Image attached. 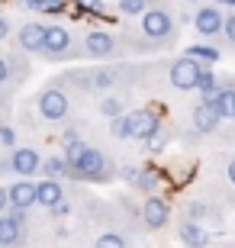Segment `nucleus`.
I'll return each instance as SVG.
<instances>
[{
    "instance_id": "f257e3e1",
    "label": "nucleus",
    "mask_w": 235,
    "mask_h": 248,
    "mask_svg": "<svg viewBox=\"0 0 235 248\" xmlns=\"http://www.w3.org/2000/svg\"><path fill=\"white\" fill-rule=\"evenodd\" d=\"M142 36L152 46H171L177 36V23H174V10L168 3H152L142 13Z\"/></svg>"
},
{
    "instance_id": "f03ea898",
    "label": "nucleus",
    "mask_w": 235,
    "mask_h": 248,
    "mask_svg": "<svg viewBox=\"0 0 235 248\" xmlns=\"http://www.w3.org/2000/svg\"><path fill=\"white\" fill-rule=\"evenodd\" d=\"M116 174L113 171V161H110L100 148H84V155L78 158V165L71 168V177H78V181H94V184H103V181H110V177Z\"/></svg>"
},
{
    "instance_id": "7ed1b4c3",
    "label": "nucleus",
    "mask_w": 235,
    "mask_h": 248,
    "mask_svg": "<svg viewBox=\"0 0 235 248\" xmlns=\"http://www.w3.org/2000/svg\"><path fill=\"white\" fill-rule=\"evenodd\" d=\"M39 55L52 58V62H68V58L81 55V48L74 46V36L64 26H46V42H42Z\"/></svg>"
},
{
    "instance_id": "20e7f679",
    "label": "nucleus",
    "mask_w": 235,
    "mask_h": 248,
    "mask_svg": "<svg viewBox=\"0 0 235 248\" xmlns=\"http://www.w3.org/2000/svg\"><path fill=\"white\" fill-rule=\"evenodd\" d=\"M36 107H39V116L48 123H62L68 120V113H71V100H68V93L62 87H46V91H39L36 97Z\"/></svg>"
},
{
    "instance_id": "39448f33",
    "label": "nucleus",
    "mask_w": 235,
    "mask_h": 248,
    "mask_svg": "<svg viewBox=\"0 0 235 248\" xmlns=\"http://www.w3.org/2000/svg\"><path fill=\"white\" fill-rule=\"evenodd\" d=\"M81 55H87V58H119L123 55L119 36H113V32H107V29H91V32L84 36Z\"/></svg>"
},
{
    "instance_id": "423d86ee",
    "label": "nucleus",
    "mask_w": 235,
    "mask_h": 248,
    "mask_svg": "<svg viewBox=\"0 0 235 248\" xmlns=\"http://www.w3.org/2000/svg\"><path fill=\"white\" fill-rule=\"evenodd\" d=\"M123 123H126V139H139V142H145L161 126V120H158V113L152 107H136V110L123 113Z\"/></svg>"
},
{
    "instance_id": "0eeeda50",
    "label": "nucleus",
    "mask_w": 235,
    "mask_h": 248,
    "mask_svg": "<svg viewBox=\"0 0 235 248\" xmlns=\"http://www.w3.org/2000/svg\"><path fill=\"white\" fill-rule=\"evenodd\" d=\"M23 242H26V213H0V248H19Z\"/></svg>"
},
{
    "instance_id": "6e6552de",
    "label": "nucleus",
    "mask_w": 235,
    "mask_h": 248,
    "mask_svg": "<svg viewBox=\"0 0 235 248\" xmlns=\"http://www.w3.org/2000/svg\"><path fill=\"white\" fill-rule=\"evenodd\" d=\"M39 165H42V155H39L36 148H29V145L13 148L10 158H7V171H13L19 181H29V177L39 171Z\"/></svg>"
},
{
    "instance_id": "1a4fd4ad",
    "label": "nucleus",
    "mask_w": 235,
    "mask_h": 248,
    "mask_svg": "<svg viewBox=\"0 0 235 248\" xmlns=\"http://www.w3.org/2000/svg\"><path fill=\"white\" fill-rule=\"evenodd\" d=\"M203 74V64L193 62V58H174L171 62V84L177 91H197V81Z\"/></svg>"
},
{
    "instance_id": "9d476101",
    "label": "nucleus",
    "mask_w": 235,
    "mask_h": 248,
    "mask_svg": "<svg viewBox=\"0 0 235 248\" xmlns=\"http://www.w3.org/2000/svg\"><path fill=\"white\" fill-rule=\"evenodd\" d=\"M222 23H226V10L216 3H206L193 13V26L200 36H222Z\"/></svg>"
},
{
    "instance_id": "9b49d317",
    "label": "nucleus",
    "mask_w": 235,
    "mask_h": 248,
    "mask_svg": "<svg viewBox=\"0 0 235 248\" xmlns=\"http://www.w3.org/2000/svg\"><path fill=\"white\" fill-rule=\"evenodd\" d=\"M168 219H171V206H168L161 197H148V200L142 203V222L148 229H164Z\"/></svg>"
},
{
    "instance_id": "f8f14e48",
    "label": "nucleus",
    "mask_w": 235,
    "mask_h": 248,
    "mask_svg": "<svg viewBox=\"0 0 235 248\" xmlns=\"http://www.w3.org/2000/svg\"><path fill=\"white\" fill-rule=\"evenodd\" d=\"M7 206L10 210H23L36 206V184L32 181H16V184L7 187Z\"/></svg>"
},
{
    "instance_id": "ddd939ff",
    "label": "nucleus",
    "mask_w": 235,
    "mask_h": 248,
    "mask_svg": "<svg viewBox=\"0 0 235 248\" xmlns=\"http://www.w3.org/2000/svg\"><path fill=\"white\" fill-rule=\"evenodd\" d=\"M177 239H181L184 248H209V242H213V235H209L200 222H190L184 219L181 226H177Z\"/></svg>"
},
{
    "instance_id": "4468645a",
    "label": "nucleus",
    "mask_w": 235,
    "mask_h": 248,
    "mask_svg": "<svg viewBox=\"0 0 235 248\" xmlns=\"http://www.w3.org/2000/svg\"><path fill=\"white\" fill-rule=\"evenodd\" d=\"M206 107L219 116V123L222 120H235V87H219L216 97H209Z\"/></svg>"
},
{
    "instance_id": "2eb2a0df",
    "label": "nucleus",
    "mask_w": 235,
    "mask_h": 248,
    "mask_svg": "<svg viewBox=\"0 0 235 248\" xmlns=\"http://www.w3.org/2000/svg\"><path fill=\"white\" fill-rule=\"evenodd\" d=\"M42 42H46V26H42V23H26V26H19L16 46L23 48V52H42Z\"/></svg>"
},
{
    "instance_id": "dca6fc26",
    "label": "nucleus",
    "mask_w": 235,
    "mask_h": 248,
    "mask_svg": "<svg viewBox=\"0 0 235 248\" xmlns=\"http://www.w3.org/2000/svg\"><path fill=\"white\" fill-rule=\"evenodd\" d=\"M62 200H64V187H62V181H48V177H42V181L36 184V203H39V206L52 210V206H58Z\"/></svg>"
},
{
    "instance_id": "f3484780",
    "label": "nucleus",
    "mask_w": 235,
    "mask_h": 248,
    "mask_svg": "<svg viewBox=\"0 0 235 248\" xmlns=\"http://www.w3.org/2000/svg\"><path fill=\"white\" fill-rule=\"evenodd\" d=\"M190 123H193V132H200V136H209V132L219 129V116L209 110L206 103H197V107L190 110Z\"/></svg>"
},
{
    "instance_id": "a211bd4d",
    "label": "nucleus",
    "mask_w": 235,
    "mask_h": 248,
    "mask_svg": "<svg viewBox=\"0 0 235 248\" xmlns=\"http://www.w3.org/2000/svg\"><path fill=\"white\" fill-rule=\"evenodd\" d=\"M123 177H126L136 190H155V187H158V174H155L152 168H126Z\"/></svg>"
},
{
    "instance_id": "6ab92c4d",
    "label": "nucleus",
    "mask_w": 235,
    "mask_h": 248,
    "mask_svg": "<svg viewBox=\"0 0 235 248\" xmlns=\"http://www.w3.org/2000/svg\"><path fill=\"white\" fill-rule=\"evenodd\" d=\"M39 171L48 177V181H64V177H71V165L64 161L62 155H52V158H42V165Z\"/></svg>"
},
{
    "instance_id": "aec40b11",
    "label": "nucleus",
    "mask_w": 235,
    "mask_h": 248,
    "mask_svg": "<svg viewBox=\"0 0 235 248\" xmlns=\"http://www.w3.org/2000/svg\"><path fill=\"white\" fill-rule=\"evenodd\" d=\"M119 84V68H94L91 71V91H113Z\"/></svg>"
},
{
    "instance_id": "412c9836",
    "label": "nucleus",
    "mask_w": 235,
    "mask_h": 248,
    "mask_svg": "<svg viewBox=\"0 0 235 248\" xmlns=\"http://www.w3.org/2000/svg\"><path fill=\"white\" fill-rule=\"evenodd\" d=\"M100 113H103L107 120H116V116H123V113H126V100H123L119 93L103 97V100H100Z\"/></svg>"
},
{
    "instance_id": "4be33fe9",
    "label": "nucleus",
    "mask_w": 235,
    "mask_h": 248,
    "mask_svg": "<svg viewBox=\"0 0 235 248\" xmlns=\"http://www.w3.org/2000/svg\"><path fill=\"white\" fill-rule=\"evenodd\" d=\"M187 58H193V62H200V64H209V62H219V48H213V46H187Z\"/></svg>"
},
{
    "instance_id": "5701e85b",
    "label": "nucleus",
    "mask_w": 235,
    "mask_h": 248,
    "mask_svg": "<svg viewBox=\"0 0 235 248\" xmlns=\"http://www.w3.org/2000/svg\"><path fill=\"white\" fill-rule=\"evenodd\" d=\"M197 91L203 93V103H206L209 97H216V91H219V81H216V74L203 68V74H200V81H197Z\"/></svg>"
},
{
    "instance_id": "b1692460",
    "label": "nucleus",
    "mask_w": 235,
    "mask_h": 248,
    "mask_svg": "<svg viewBox=\"0 0 235 248\" xmlns=\"http://www.w3.org/2000/svg\"><path fill=\"white\" fill-rule=\"evenodd\" d=\"M168 142H171V132H168L164 126H158V129L152 132V136L145 139V145H148V152H161V148L168 145Z\"/></svg>"
},
{
    "instance_id": "393cba45",
    "label": "nucleus",
    "mask_w": 235,
    "mask_h": 248,
    "mask_svg": "<svg viewBox=\"0 0 235 248\" xmlns=\"http://www.w3.org/2000/svg\"><path fill=\"white\" fill-rule=\"evenodd\" d=\"M152 7V0H119V13L123 16H139Z\"/></svg>"
},
{
    "instance_id": "a878e982",
    "label": "nucleus",
    "mask_w": 235,
    "mask_h": 248,
    "mask_svg": "<svg viewBox=\"0 0 235 248\" xmlns=\"http://www.w3.org/2000/svg\"><path fill=\"white\" fill-rule=\"evenodd\" d=\"M184 213H187V219H190V222L213 219V210H209L206 203H197V200H193V203H187V210H184Z\"/></svg>"
},
{
    "instance_id": "bb28decb",
    "label": "nucleus",
    "mask_w": 235,
    "mask_h": 248,
    "mask_svg": "<svg viewBox=\"0 0 235 248\" xmlns=\"http://www.w3.org/2000/svg\"><path fill=\"white\" fill-rule=\"evenodd\" d=\"M94 248H126V239H123L119 232H103V235L94 242Z\"/></svg>"
},
{
    "instance_id": "cd10ccee",
    "label": "nucleus",
    "mask_w": 235,
    "mask_h": 248,
    "mask_svg": "<svg viewBox=\"0 0 235 248\" xmlns=\"http://www.w3.org/2000/svg\"><path fill=\"white\" fill-rule=\"evenodd\" d=\"M0 145L16 148V129L13 126H0Z\"/></svg>"
},
{
    "instance_id": "c85d7f7f",
    "label": "nucleus",
    "mask_w": 235,
    "mask_h": 248,
    "mask_svg": "<svg viewBox=\"0 0 235 248\" xmlns=\"http://www.w3.org/2000/svg\"><path fill=\"white\" fill-rule=\"evenodd\" d=\"M222 36H226L229 46L235 48V13H229V16H226V23H222Z\"/></svg>"
},
{
    "instance_id": "c756f323",
    "label": "nucleus",
    "mask_w": 235,
    "mask_h": 248,
    "mask_svg": "<svg viewBox=\"0 0 235 248\" xmlns=\"http://www.w3.org/2000/svg\"><path fill=\"white\" fill-rule=\"evenodd\" d=\"M62 10H64V0H42L39 13H62Z\"/></svg>"
},
{
    "instance_id": "7c9ffc66",
    "label": "nucleus",
    "mask_w": 235,
    "mask_h": 248,
    "mask_svg": "<svg viewBox=\"0 0 235 248\" xmlns=\"http://www.w3.org/2000/svg\"><path fill=\"white\" fill-rule=\"evenodd\" d=\"M110 132L116 139H126V123H123V116H116V120H110Z\"/></svg>"
},
{
    "instance_id": "2f4dec72",
    "label": "nucleus",
    "mask_w": 235,
    "mask_h": 248,
    "mask_svg": "<svg viewBox=\"0 0 235 248\" xmlns=\"http://www.w3.org/2000/svg\"><path fill=\"white\" fill-rule=\"evenodd\" d=\"M13 78V68H10V58H0V84H7Z\"/></svg>"
},
{
    "instance_id": "473e14b6",
    "label": "nucleus",
    "mask_w": 235,
    "mask_h": 248,
    "mask_svg": "<svg viewBox=\"0 0 235 248\" xmlns=\"http://www.w3.org/2000/svg\"><path fill=\"white\" fill-rule=\"evenodd\" d=\"M68 213H71V206H68V203H58V206H52V216H58V219H64V216H68Z\"/></svg>"
},
{
    "instance_id": "72a5a7b5",
    "label": "nucleus",
    "mask_w": 235,
    "mask_h": 248,
    "mask_svg": "<svg viewBox=\"0 0 235 248\" xmlns=\"http://www.w3.org/2000/svg\"><path fill=\"white\" fill-rule=\"evenodd\" d=\"M7 36H10V19H7V16H0V42H3Z\"/></svg>"
},
{
    "instance_id": "f704fd0d",
    "label": "nucleus",
    "mask_w": 235,
    "mask_h": 248,
    "mask_svg": "<svg viewBox=\"0 0 235 248\" xmlns=\"http://www.w3.org/2000/svg\"><path fill=\"white\" fill-rule=\"evenodd\" d=\"M19 7H26V10H42V0H19Z\"/></svg>"
},
{
    "instance_id": "c9c22d12",
    "label": "nucleus",
    "mask_w": 235,
    "mask_h": 248,
    "mask_svg": "<svg viewBox=\"0 0 235 248\" xmlns=\"http://www.w3.org/2000/svg\"><path fill=\"white\" fill-rule=\"evenodd\" d=\"M226 174H229V181H232V187H235V158H229V165H226Z\"/></svg>"
},
{
    "instance_id": "e433bc0d",
    "label": "nucleus",
    "mask_w": 235,
    "mask_h": 248,
    "mask_svg": "<svg viewBox=\"0 0 235 248\" xmlns=\"http://www.w3.org/2000/svg\"><path fill=\"white\" fill-rule=\"evenodd\" d=\"M7 210V187H0V213Z\"/></svg>"
},
{
    "instance_id": "4c0bfd02",
    "label": "nucleus",
    "mask_w": 235,
    "mask_h": 248,
    "mask_svg": "<svg viewBox=\"0 0 235 248\" xmlns=\"http://www.w3.org/2000/svg\"><path fill=\"white\" fill-rule=\"evenodd\" d=\"M216 7H235V0H213Z\"/></svg>"
},
{
    "instance_id": "58836bf2",
    "label": "nucleus",
    "mask_w": 235,
    "mask_h": 248,
    "mask_svg": "<svg viewBox=\"0 0 235 248\" xmlns=\"http://www.w3.org/2000/svg\"><path fill=\"white\" fill-rule=\"evenodd\" d=\"M187 3H197V0H187Z\"/></svg>"
},
{
    "instance_id": "ea45409f",
    "label": "nucleus",
    "mask_w": 235,
    "mask_h": 248,
    "mask_svg": "<svg viewBox=\"0 0 235 248\" xmlns=\"http://www.w3.org/2000/svg\"><path fill=\"white\" fill-rule=\"evenodd\" d=\"M81 3H84V0H81Z\"/></svg>"
}]
</instances>
